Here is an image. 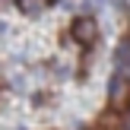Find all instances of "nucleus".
<instances>
[{
  "instance_id": "obj_1",
  "label": "nucleus",
  "mask_w": 130,
  "mask_h": 130,
  "mask_svg": "<svg viewBox=\"0 0 130 130\" xmlns=\"http://www.w3.org/2000/svg\"><path fill=\"white\" fill-rule=\"evenodd\" d=\"M95 35H99V25H95V19H92V16H79V19L73 22V38H76V41L92 44V41H95Z\"/></svg>"
},
{
  "instance_id": "obj_2",
  "label": "nucleus",
  "mask_w": 130,
  "mask_h": 130,
  "mask_svg": "<svg viewBox=\"0 0 130 130\" xmlns=\"http://www.w3.org/2000/svg\"><path fill=\"white\" fill-rule=\"evenodd\" d=\"M111 105L114 108H127L130 105V83L124 76H118V73H114V79H111Z\"/></svg>"
},
{
  "instance_id": "obj_3",
  "label": "nucleus",
  "mask_w": 130,
  "mask_h": 130,
  "mask_svg": "<svg viewBox=\"0 0 130 130\" xmlns=\"http://www.w3.org/2000/svg\"><path fill=\"white\" fill-rule=\"evenodd\" d=\"M114 67H118L114 73H118V76H124V79L130 83V41H124V44L118 48V57H114Z\"/></svg>"
},
{
  "instance_id": "obj_4",
  "label": "nucleus",
  "mask_w": 130,
  "mask_h": 130,
  "mask_svg": "<svg viewBox=\"0 0 130 130\" xmlns=\"http://www.w3.org/2000/svg\"><path fill=\"white\" fill-rule=\"evenodd\" d=\"M48 3H51V0H16V6L22 13H41Z\"/></svg>"
}]
</instances>
